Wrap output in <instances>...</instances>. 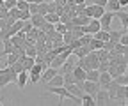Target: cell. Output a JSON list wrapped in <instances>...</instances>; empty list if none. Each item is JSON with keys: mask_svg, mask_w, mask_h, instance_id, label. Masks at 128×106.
Masks as SVG:
<instances>
[{"mask_svg": "<svg viewBox=\"0 0 128 106\" xmlns=\"http://www.w3.org/2000/svg\"><path fill=\"white\" fill-rule=\"evenodd\" d=\"M28 11H30V14H36L38 12V4H28Z\"/></svg>", "mask_w": 128, "mask_h": 106, "instance_id": "31", "label": "cell"}, {"mask_svg": "<svg viewBox=\"0 0 128 106\" xmlns=\"http://www.w3.org/2000/svg\"><path fill=\"white\" fill-rule=\"evenodd\" d=\"M75 5H86V0H73Z\"/></svg>", "mask_w": 128, "mask_h": 106, "instance_id": "33", "label": "cell"}, {"mask_svg": "<svg viewBox=\"0 0 128 106\" xmlns=\"http://www.w3.org/2000/svg\"><path fill=\"white\" fill-rule=\"evenodd\" d=\"M89 51H91V50H89V46H87V44H80L78 48H75V50L71 51V55H75L76 58H84V57H86Z\"/></svg>", "mask_w": 128, "mask_h": 106, "instance_id": "8", "label": "cell"}, {"mask_svg": "<svg viewBox=\"0 0 128 106\" xmlns=\"http://www.w3.org/2000/svg\"><path fill=\"white\" fill-rule=\"evenodd\" d=\"M20 30H22V32H25V34H28L30 30H32V23H30V20H28V21H23V27H22Z\"/></svg>", "mask_w": 128, "mask_h": 106, "instance_id": "27", "label": "cell"}, {"mask_svg": "<svg viewBox=\"0 0 128 106\" xmlns=\"http://www.w3.org/2000/svg\"><path fill=\"white\" fill-rule=\"evenodd\" d=\"M105 7H108V11H110V12L121 11V5H119L118 0H107V5H105Z\"/></svg>", "mask_w": 128, "mask_h": 106, "instance_id": "16", "label": "cell"}, {"mask_svg": "<svg viewBox=\"0 0 128 106\" xmlns=\"http://www.w3.org/2000/svg\"><path fill=\"white\" fill-rule=\"evenodd\" d=\"M16 7H18L20 11H25V9H28V2H25V0H18V2H16Z\"/></svg>", "mask_w": 128, "mask_h": 106, "instance_id": "28", "label": "cell"}, {"mask_svg": "<svg viewBox=\"0 0 128 106\" xmlns=\"http://www.w3.org/2000/svg\"><path fill=\"white\" fill-rule=\"evenodd\" d=\"M112 50L118 51V53H128V46H126V44H121V42H116Z\"/></svg>", "mask_w": 128, "mask_h": 106, "instance_id": "22", "label": "cell"}, {"mask_svg": "<svg viewBox=\"0 0 128 106\" xmlns=\"http://www.w3.org/2000/svg\"><path fill=\"white\" fill-rule=\"evenodd\" d=\"M30 11L28 9H25V11H20V14H18V20H22V21H28L30 20Z\"/></svg>", "mask_w": 128, "mask_h": 106, "instance_id": "23", "label": "cell"}, {"mask_svg": "<svg viewBox=\"0 0 128 106\" xmlns=\"http://www.w3.org/2000/svg\"><path fill=\"white\" fill-rule=\"evenodd\" d=\"M0 7H4V0H0Z\"/></svg>", "mask_w": 128, "mask_h": 106, "instance_id": "35", "label": "cell"}, {"mask_svg": "<svg viewBox=\"0 0 128 106\" xmlns=\"http://www.w3.org/2000/svg\"><path fill=\"white\" fill-rule=\"evenodd\" d=\"M39 76H41V74H38V72H30V71H28V80H30L32 83H38V81H39Z\"/></svg>", "mask_w": 128, "mask_h": 106, "instance_id": "29", "label": "cell"}, {"mask_svg": "<svg viewBox=\"0 0 128 106\" xmlns=\"http://www.w3.org/2000/svg\"><path fill=\"white\" fill-rule=\"evenodd\" d=\"M91 2H92L94 5H102V7L107 5V0H91Z\"/></svg>", "mask_w": 128, "mask_h": 106, "instance_id": "32", "label": "cell"}, {"mask_svg": "<svg viewBox=\"0 0 128 106\" xmlns=\"http://www.w3.org/2000/svg\"><path fill=\"white\" fill-rule=\"evenodd\" d=\"M103 12H105V7H102V5H94V4H92V16H91V18H96V20H98Z\"/></svg>", "mask_w": 128, "mask_h": 106, "instance_id": "18", "label": "cell"}, {"mask_svg": "<svg viewBox=\"0 0 128 106\" xmlns=\"http://www.w3.org/2000/svg\"><path fill=\"white\" fill-rule=\"evenodd\" d=\"M59 71L55 69V67H52V66H48L43 72H41V76H39V80H41V83H46L48 80H50V78H54L55 76V74H57Z\"/></svg>", "mask_w": 128, "mask_h": 106, "instance_id": "4", "label": "cell"}, {"mask_svg": "<svg viewBox=\"0 0 128 106\" xmlns=\"http://www.w3.org/2000/svg\"><path fill=\"white\" fill-rule=\"evenodd\" d=\"M110 74L107 72V71H103V72H100V78H98V83H100V88H107V85L110 83Z\"/></svg>", "mask_w": 128, "mask_h": 106, "instance_id": "12", "label": "cell"}, {"mask_svg": "<svg viewBox=\"0 0 128 106\" xmlns=\"http://www.w3.org/2000/svg\"><path fill=\"white\" fill-rule=\"evenodd\" d=\"M34 2H36V4H41V2H44V0H34Z\"/></svg>", "mask_w": 128, "mask_h": 106, "instance_id": "34", "label": "cell"}, {"mask_svg": "<svg viewBox=\"0 0 128 106\" xmlns=\"http://www.w3.org/2000/svg\"><path fill=\"white\" fill-rule=\"evenodd\" d=\"M80 104H84V106H96V103H94V97L92 96H89V94H82V97H80Z\"/></svg>", "mask_w": 128, "mask_h": 106, "instance_id": "14", "label": "cell"}, {"mask_svg": "<svg viewBox=\"0 0 128 106\" xmlns=\"http://www.w3.org/2000/svg\"><path fill=\"white\" fill-rule=\"evenodd\" d=\"M62 80H64V85H70V83H75V78L71 72H64L62 74Z\"/></svg>", "mask_w": 128, "mask_h": 106, "instance_id": "24", "label": "cell"}, {"mask_svg": "<svg viewBox=\"0 0 128 106\" xmlns=\"http://www.w3.org/2000/svg\"><path fill=\"white\" fill-rule=\"evenodd\" d=\"M98 78H100V71H98V69H87V71H86V80L98 81Z\"/></svg>", "mask_w": 128, "mask_h": 106, "instance_id": "15", "label": "cell"}, {"mask_svg": "<svg viewBox=\"0 0 128 106\" xmlns=\"http://www.w3.org/2000/svg\"><path fill=\"white\" fill-rule=\"evenodd\" d=\"M94 103H96V106L112 104V101H110V97H108V94H107V90H105V88H100L98 92L94 94Z\"/></svg>", "mask_w": 128, "mask_h": 106, "instance_id": "2", "label": "cell"}, {"mask_svg": "<svg viewBox=\"0 0 128 106\" xmlns=\"http://www.w3.org/2000/svg\"><path fill=\"white\" fill-rule=\"evenodd\" d=\"M92 37L94 39H100V41H108V30H98L96 34H92Z\"/></svg>", "mask_w": 128, "mask_h": 106, "instance_id": "17", "label": "cell"}, {"mask_svg": "<svg viewBox=\"0 0 128 106\" xmlns=\"http://www.w3.org/2000/svg\"><path fill=\"white\" fill-rule=\"evenodd\" d=\"M25 55H28V57H36V55H38L36 46H27V48H25Z\"/></svg>", "mask_w": 128, "mask_h": 106, "instance_id": "26", "label": "cell"}, {"mask_svg": "<svg viewBox=\"0 0 128 106\" xmlns=\"http://www.w3.org/2000/svg\"><path fill=\"white\" fill-rule=\"evenodd\" d=\"M73 67H75V60H71V55H70L66 60H64V64H62L57 71H59V74H64V72H71Z\"/></svg>", "mask_w": 128, "mask_h": 106, "instance_id": "6", "label": "cell"}, {"mask_svg": "<svg viewBox=\"0 0 128 106\" xmlns=\"http://www.w3.org/2000/svg\"><path fill=\"white\" fill-rule=\"evenodd\" d=\"M18 72L12 69V66H6L4 69H0V90H2L7 83H14Z\"/></svg>", "mask_w": 128, "mask_h": 106, "instance_id": "1", "label": "cell"}, {"mask_svg": "<svg viewBox=\"0 0 128 106\" xmlns=\"http://www.w3.org/2000/svg\"><path fill=\"white\" fill-rule=\"evenodd\" d=\"M46 85L48 87H60V85H64V80H62V74H55V76L54 78H50V80H48L46 81Z\"/></svg>", "mask_w": 128, "mask_h": 106, "instance_id": "13", "label": "cell"}, {"mask_svg": "<svg viewBox=\"0 0 128 106\" xmlns=\"http://www.w3.org/2000/svg\"><path fill=\"white\" fill-rule=\"evenodd\" d=\"M112 80H114L118 85H128V76H126V74H118V76L112 78Z\"/></svg>", "mask_w": 128, "mask_h": 106, "instance_id": "21", "label": "cell"}, {"mask_svg": "<svg viewBox=\"0 0 128 106\" xmlns=\"http://www.w3.org/2000/svg\"><path fill=\"white\" fill-rule=\"evenodd\" d=\"M16 2H18V0H4V7H6V9L16 7Z\"/></svg>", "mask_w": 128, "mask_h": 106, "instance_id": "30", "label": "cell"}, {"mask_svg": "<svg viewBox=\"0 0 128 106\" xmlns=\"http://www.w3.org/2000/svg\"><path fill=\"white\" fill-rule=\"evenodd\" d=\"M38 12L44 16V14L48 12V4H46V2H41V4H38Z\"/></svg>", "mask_w": 128, "mask_h": 106, "instance_id": "25", "label": "cell"}, {"mask_svg": "<svg viewBox=\"0 0 128 106\" xmlns=\"http://www.w3.org/2000/svg\"><path fill=\"white\" fill-rule=\"evenodd\" d=\"M18 60L23 64V71H27L28 72V69L36 64V57H28V55H22V57H18Z\"/></svg>", "mask_w": 128, "mask_h": 106, "instance_id": "5", "label": "cell"}, {"mask_svg": "<svg viewBox=\"0 0 128 106\" xmlns=\"http://www.w3.org/2000/svg\"><path fill=\"white\" fill-rule=\"evenodd\" d=\"M44 21H48V23H57V21H59V14H57V12H46V14H44Z\"/></svg>", "mask_w": 128, "mask_h": 106, "instance_id": "19", "label": "cell"}, {"mask_svg": "<svg viewBox=\"0 0 128 106\" xmlns=\"http://www.w3.org/2000/svg\"><path fill=\"white\" fill-rule=\"evenodd\" d=\"M6 57H7V60H6V66H11V64H14V62H16V60H18V57H20V55H18V51H16V50H14L12 53H9V55H6Z\"/></svg>", "mask_w": 128, "mask_h": 106, "instance_id": "20", "label": "cell"}, {"mask_svg": "<svg viewBox=\"0 0 128 106\" xmlns=\"http://www.w3.org/2000/svg\"><path fill=\"white\" fill-rule=\"evenodd\" d=\"M114 18H119V21L123 25V30L128 32V11H116L114 12Z\"/></svg>", "mask_w": 128, "mask_h": 106, "instance_id": "7", "label": "cell"}, {"mask_svg": "<svg viewBox=\"0 0 128 106\" xmlns=\"http://www.w3.org/2000/svg\"><path fill=\"white\" fill-rule=\"evenodd\" d=\"M28 81V72L27 71H20L18 76H16V83H18V88H25Z\"/></svg>", "mask_w": 128, "mask_h": 106, "instance_id": "9", "label": "cell"}, {"mask_svg": "<svg viewBox=\"0 0 128 106\" xmlns=\"http://www.w3.org/2000/svg\"><path fill=\"white\" fill-rule=\"evenodd\" d=\"M0 104H4V103H2V99H0Z\"/></svg>", "mask_w": 128, "mask_h": 106, "instance_id": "36", "label": "cell"}, {"mask_svg": "<svg viewBox=\"0 0 128 106\" xmlns=\"http://www.w3.org/2000/svg\"><path fill=\"white\" fill-rule=\"evenodd\" d=\"M112 20H114V12L110 11H105L102 16L98 18L100 25H102V30H110V25H112Z\"/></svg>", "mask_w": 128, "mask_h": 106, "instance_id": "3", "label": "cell"}, {"mask_svg": "<svg viewBox=\"0 0 128 106\" xmlns=\"http://www.w3.org/2000/svg\"><path fill=\"white\" fill-rule=\"evenodd\" d=\"M30 23H32V27L41 28V27L44 25V16H43V14H39V12L32 14V16H30Z\"/></svg>", "mask_w": 128, "mask_h": 106, "instance_id": "10", "label": "cell"}, {"mask_svg": "<svg viewBox=\"0 0 128 106\" xmlns=\"http://www.w3.org/2000/svg\"><path fill=\"white\" fill-rule=\"evenodd\" d=\"M71 74H73L75 81H84V80H86V71H84L82 67H78V66H75V67H73Z\"/></svg>", "mask_w": 128, "mask_h": 106, "instance_id": "11", "label": "cell"}]
</instances>
